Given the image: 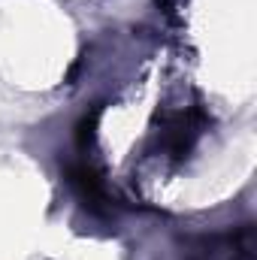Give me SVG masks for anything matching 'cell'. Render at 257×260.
<instances>
[{
	"label": "cell",
	"instance_id": "obj_4",
	"mask_svg": "<svg viewBox=\"0 0 257 260\" xmlns=\"http://www.w3.org/2000/svg\"><path fill=\"white\" fill-rule=\"evenodd\" d=\"M100 115H103V106H94L91 112H85V115L79 118V124H76V148H79V151H88V145L94 142Z\"/></svg>",
	"mask_w": 257,
	"mask_h": 260
},
{
	"label": "cell",
	"instance_id": "obj_2",
	"mask_svg": "<svg viewBox=\"0 0 257 260\" xmlns=\"http://www.w3.org/2000/svg\"><path fill=\"white\" fill-rule=\"evenodd\" d=\"M67 173V185L73 188V194L82 200L85 209H91L94 215H109L118 206V197L109 191L106 179L100 176V170L91 160H70L64 167Z\"/></svg>",
	"mask_w": 257,
	"mask_h": 260
},
{
	"label": "cell",
	"instance_id": "obj_3",
	"mask_svg": "<svg viewBox=\"0 0 257 260\" xmlns=\"http://www.w3.org/2000/svg\"><path fill=\"white\" fill-rule=\"evenodd\" d=\"M206 127V112L203 109H182V112H167L164 130H160V145L173 160H185L194 148L197 136Z\"/></svg>",
	"mask_w": 257,
	"mask_h": 260
},
{
	"label": "cell",
	"instance_id": "obj_1",
	"mask_svg": "<svg viewBox=\"0 0 257 260\" xmlns=\"http://www.w3.org/2000/svg\"><path fill=\"white\" fill-rule=\"evenodd\" d=\"M182 260H257L254 224H239L221 233L197 236L185 245Z\"/></svg>",
	"mask_w": 257,
	"mask_h": 260
}]
</instances>
